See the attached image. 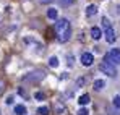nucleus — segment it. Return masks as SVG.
I'll return each instance as SVG.
<instances>
[{
  "instance_id": "nucleus-8",
  "label": "nucleus",
  "mask_w": 120,
  "mask_h": 115,
  "mask_svg": "<svg viewBox=\"0 0 120 115\" xmlns=\"http://www.w3.org/2000/svg\"><path fill=\"white\" fill-rule=\"evenodd\" d=\"M15 114L16 115H26L28 114V109L23 104H18V105H15Z\"/></svg>"
},
{
  "instance_id": "nucleus-10",
  "label": "nucleus",
  "mask_w": 120,
  "mask_h": 115,
  "mask_svg": "<svg viewBox=\"0 0 120 115\" xmlns=\"http://www.w3.org/2000/svg\"><path fill=\"white\" fill-rule=\"evenodd\" d=\"M104 86H105L104 79H94V84H93V88H94L96 91H101V89H104Z\"/></svg>"
},
{
  "instance_id": "nucleus-14",
  "label": "nucleus",
  "mask_w": 120,
  "mask_h": 115,
  "mask_svg": "<svg viewBox=\"0 0 120 115\" xmlns=\"http://www.w3.org/2000/svg\"><path fill=\"white\" fill-rule=\"evenodd\" d=\"M38 114L39 115H49V107H45V105L44 107H39L38 109Z\"/></svg>"
},
{
  "instance_id": "nucleus-20",
  "label": "nucleus",
  "mask_w": 120,
  "mask_h": 115,
  "mask_svg": "<svg viewBox=\"0 0 120 115\" xmlns=\"http://www.w3.org/2000/svg\"><path fill=\"white\" fill-rule=\"evenodd\" d=\"M13 99H15V97H13V96H8V97H7V99H5V102H7V104L10 105V104H13Z\"/></svg>"
},
{
  "instance_id": "nucleus-12",
  "label": "nucleus",
  "mask_w": 120,
  "mask_h": 115,
  "mask_svg": "<svg viewBox=\"0 0 120 115\" xmlns=\"http://www.w3.org/2000/svg\"><path fill=\"white\" fill-rule=\"evenodd\" d=\"M47 16H49L50 19H57L59 13H57V10H55V8H49V10H47Z\"/></svg>"
},
{
  "instance_id": "nucleus-4",
  "label": "nucleus",
  "mask_w": 120,
  "mask_h": 115,
  "mask_svg": "<svg viewBox=\"0 0 120 115\" xmlns=\"http://www.w3.org/2000/svg\"><path fill=\"white\" fill-rule=\"evenodd\" d=\"M44 76H45V73L38 70V71H31L29 75H26L23 79L24 81H41V79H44Z\"/></svg>"
},
{
  "instance_id": "nucleus-5",
  "label": "nucleus",
  "mask_w": 120,
  "mask_h": 115,
  "mask_svg": "<svg viewBox=\"0 0 120 115\" xmlns=\"http://www.w3.org/2000/svg\"><path fill=\"white\" fill-rule=\"evenodd\" d=\"M93 62H94V55H93L91 52H84V54H81V65H84V67H91Z\"/></svg>"
},
{
  "instance_id": "nucleus-3",
  "label": "nucleus",
  "mask_w": 120,
  "mask_h": 115,
  "mask_svg": "<svg viewBox=\"0 0 120 115\" xmlns=\"http://www.w3.org/2000/svg\"><path fill=\"white\" fill-rule=\"evenodd\" d=\"M105 62H109V63H115V65H120V49H110V52L105 55L104 58Z\"/></svg>"
},
{
  "instance_id": "nucleus-17",
  "label": "nucleus",
  "mask_w": 120,
  "mask_h": 115,
  "mask_svg": "<svg viewBox=\"0 0 120 115\" xmlns=\"http://www.w3.org/2000/svg\"><path fill=\"white\" fill-rule=\"evenodd\" d=\"M102 26H104V28L107 29V28H110L112 24H110V21H109V19H107V18H102Z\"/></svg>"
},
{
  "instance_id": "nucleus-2",
  "label": "nucleus",
  "mask_w": 120,
  "mask_h": 115,
  "mask_svg": "<svg viewBox=\"0 0 120 115\" xmlns=\"http://www.w3.org/2000/svg\"><path fill=\"white\" fill-rule=\"evenodd\" d=\"M99 70L104 73V75H109V76H115L117 75V68L112 65V63H109V62H101V65H99Z\"/></svg>"
},
{
  "instance_id": "nucleus-13",
  "label": "nucleus",
  "mask_w": 120,
  "mask_h": 115,
  "mask_svg": "<svg viewBox=\"0 0 120 115\" xmlns=\"http://www.w3.org/2000/svg\"><path fill=\"white\" fill-rule=\"evenodd\" d=\"M49 67H52V68H57L59 67V58L55 57V55H52V57L49 58Z\"/></svg>"
},
{
  "instance_id": "nucleus-6",
  "label": "nucleus",
  "mask_w": 120,
  "mask_h": 115,
  "mask_svg": "<svg viewBox=\"0 0 120 115\" xmlns=\"http://www.w3.org/2000/svg\"><path fill=\"white\" fill-rule=\"evenodd\" d=\"M104 34H105V41H107L109 44H112V42L115 41V31H114V28H112V26H110V28H107Z\"/></svg>"
},
{
  "instance_id": "nucleus-15",
  "label": "nucleus",
  "mask_w": 120,
  "mask_h": 115,
  "mask_svg": "<svg viewBox=\"0 0 120 115\" xmlns=\"http://www.w3.org/2000/svg\"><path fill=\"white\" fill-rule=\"evenodd\" d=\"M112 102H114V107H115V109H120V94H117V96L114 97Z\"/></svg>"
},
{
  "instance_id": "nucleus-16",
  "label": "nucleus",
  "mask_w": 120,
  "mask_h": 115,
  "mask_svg": "<svg viewBox=\"0 0 120 115\" xmlns=\"http://www.w3.org/2000/svg\"><path fill=\"white\" fill-rule=\"evenodd\" d=\"M34 99H36V100H44V99H45V96H44V93L38 91V93H34Z\"/></svg>"
},
{
  "instance_id": "nucleus-18",
  "label": "nucleus",
  "mask_w": 120,
  "mask_h": 115,
  "mask_svg": "<svg viewBox=\"0 0 120 115\" xmlns=\"http://www.w3.org/2000/svg\"><path fill=\"white\" fill-rule=\"evenodd\" d=\"M78 115H89V110L84 109V107H81L80 110H78Z\"/></svg>"
},
{
  "instance_id": "nucleus-9",
  "label": "nucleus",
  "mask_w": 120,
  "mask_h": 115,
  "mask_svg": "<svg viewBox=\"0 0 120 115\" xmlns=\"http://www.w3.org/2000/svg\"><path fill=\"white\" fill-rule=\"evenodd\" d=\"M89 100H91L89 94H81V96L78 97V102H80V105H86V104H89Z\"/></svg>"
},
{
  "instance_id": "nucleus-1",
  "label": "nucleus",
  "mask_w": 120,
  "mask_h": 115,
  "mask_svg": "<svg viewBox=\"0 0 120 115\" xmlns=\"http://www.w3.org/2000/svg\"><path fill=\"white\" fill-rule=\"evenodd\" d=\"M55 34H57V39L60 42H67L71 37V26L67 18H62L55 23Z\"/></svg>"
},
{
  "instance_id": "nucleus-11",
  "label": "nucleus",
  "mask_w": 120,
  "mask_h": 115,
  "mask_svg": "<svg viewBox=\"0 0 120 115\" xmlns=\"http://www.w3.org/2000/svg\"><path fill=\"white\" fill-rule=\"evenodd\" d=\"M98 13V7L96 5H89L88 8H86V15L88 16H93V15H96Z\"/></svg>"
},
{
  "instance_id": "nucleus-21",
  "label": "nucleus",
  "mask_w": 120,
  "mask_h": 115,
  "mask_svg": "<svg viewBox=\"0 0 120 115\" xmlns=\"http://www.w3.org/2000/svg\"><path fill=\"white\" fill-rule=\"evenodd\" d=\"M76 84H78V86H81V84H84V78H80V79L76 81Z\"/></svg>"
},
{
  "instance_id": "nucleus-19",
  "label": "nucleus",
  "mask_w": 120,
  "mask_h": 115,
  "mask_svg": "<svg viewBox=\"0 0 120 115\" xmlns=\"http://www.w3.org/2000/svg\"><path fill=\"white\" fill-rule=\"evenodd\" d=\"M3 91H5V83H3V79H0V96L3 94Z\"/></svg>"
},
{
  "instance_id": "nucleus-22",
  "label": "nucleus",
  "mask_w": 120,
  "mask_h": 115,
  "mask_svg": "<svg viewBox=\"0 0 120 115\" xmlns=\"http://www.w3.org/2000/svg\"><path fill=\"white\" fill-rule=\"evenodd\" d=\"M0 115H2V114H0Z\"/></svg>"
},
{
  "instance_id": "nucleus-7",
  "label": "nucleus",
  "mask_w": 120,
  "mask_h": 115,
  "mask_svg": "<svg viewBox=\"0 0 120 115\" xmlns=\"http://www.w3.org/2000/svg\"><path fill=\"white\" fill-rule=\"evenodd\" d=\"M101 36H102V33H101V29L98 28V26H94L93 29H91V37L94 39V41H99Z\"/></svg>"
}]
</instances>
